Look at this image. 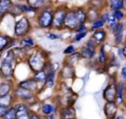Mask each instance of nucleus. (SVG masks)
<instances>
[{
	"label": "nucleus",
	"instance_id": "1",
	"mask_svg": "<svg viewBox=\"0 0 126 119\" xmlns=\"http://www.w3.org/2000/svg\"><path fill=\"white\" fill-rule=\"evenodd\" d=\"M15 60V54L13 50H9L5 57L3 59L1 67H0V74L3 78L6 79L12 75L13 74V63Z\"/></svg>",
	"mask_w": 126,
	"mask_h": 119
},
{
	"label": "nucleus",
	"instance_id": "2",
	"mask_svg": "<svg viewBox=\"0 0 126 119\" xmlns=\"http://www.w3.org/2000/svg\"><path fill=\"white\" fill-rule=\"evenodd\" d=\"M29 64L30 67L35 72L42 71V69L44 67V57L40 52H35L33 54L29 59Z\"/></svg>",
	"mask_w": 126,
	"mask_h": 119
},
{
	"label": "nucleus",
	"instance_id": "3",
	"mask_svg": "<svg viewBox=\"0 0 126 119\" xmlns=\"http://www.w3.org/2000/svg\"><path fill=\"white\" fill-rule=\"evenodd\" d=\"M30 28V23L26 17H22L15 26V34L16 36H22L28 32Z\"/></svg>",
	"mask_w": 126,
	"mask_h": 119
},
{
	"label": "nucleus",
	"instance_id": "4",
	"mask_svg": "<svg viewBox=\"0 0 126 119\" xmlns=\"http://www.w3.org/2000/svg\"><path fill=\"white\" fill-rule=\"evenodd\" d=\"M16 119H30V112L24 104H18L16 107Z\"/></svg>",
	"mask_w": 126,
	"mask_h": 119
},
{
	"label": "nucleus",
	"instance_id": "5",
	"mask_svg": "<svg viewBox=\"0 0 126 119\" xmlns=\"http://www.w3.org/2000/svg\"><path fill=\"white\" fill-rule=\"evenodd\" d=\"M53 20V15L49 11H45L41 14L40 17H39V24L42 27V28H47L52 23Z\"/></svg>",
	"mask_w": 126,
	"mask_h": 119
},
{
	"label": "nucleus",
	"instance_id": "6",
	"mask_svg": "<svg viewBox=\"0 0 126 119\" xmlns=\"http://www.w3.org/2000/svg\"><path fill=\"white\" fill-rule=\"evenodd\" d=\"M116 95H117V88H116L115 85L108 86L104 91V98L105 100L108 101V103H111L115 100Z\"/></svg>",
	"mask_w": 126,
	"mask_h": 119
},
{
	"label": "nucleus",
	"instance_id": "7",
	"mask_svg": "<svg viewBox=\"0 0 126 119\" xmlns=\"http://www.w3.org/2000/svg\"><path fill=\"white\" fill-rule=\"evenodd\" d=\"M78 20L74 12H69L64 19V24L69 29H74L78 24Z\"/></svg>",
	"mask_w": 126,
	"mask_h": 119
},
{
	"label": "nucleus",
	"instance_id": "8",
	"mask_svg": "<svg viewBox=\"0 0 126 119\" xmlns=\"http://www.w3.org/2000/svg\"><path fill=\"white\" fill-rule=\"evenodd\" d=\"M13 7V4L9 0H0V15L4 16V14L11 11Z\"/></svg>",
	"mask_w": 126,
	"mask_h": 119
},
{
	"label": "nucleus",
	"instance_id": "9",
	"mask_svg": "<svg viewBox=\"0 0 126 119\" xmlns=\"http://www.w3.org/2000/svg\"><path fill=\"white\" fill-rule=\"evenodd\" d=\"M15 96L18 98H21V99H29V98H31L32 94L30 91L19 87L15 91Z\"/></svg>",
	"mask_w": 126,
	"mask_h": 119
},
{
	"label": "nucleus",
	"instance_id": "10",
	"mask_svg": "<svg viewBox=\"0 0 126 119\" xmlns=\"http://www.w3.org/2000/svg\"><path fill=\"white\" fill-rule=\"evenodd\" d=\"M65 11L62 10H59L55 12L54 16V23L55 26H61L63 23H64V19H65Z\"/></svg>",
	"mask_w": 126,
	"mask_h": 119
},
{
	"label": "nucleus",
	"instance_id": "11",
	"mask_svg": "<svg viewBox=\"0 0 126 119\" xmlns=\"http://www.w3.org/2000/svg\"><path fill=\"white\" fill-rule=\"evenodd\" d=\"M116 111H117V106H116V104L113 102H111V103H107L106 104H105V115L108 117L112 118V117L115 116Z\"/></svg>",
	"mask_w": 126,
	"mask_h": 119
},
{
	"label": "nucleus",
	"instance_id": "12",
	"mask_svg": "<svg viewBox=\"0 0 126 119\" xmlns=\"http://www.w3.org/2000/svg\"><path fill=\"white\" fill-rule=\"evenodd\" d=\"M20 87L28 90V91H34L36 89L37 85L35 80H25L20 83Z\"/></svg>",
	"mask_w": 126,
	"mask_h": 119
},
{
	"label": "nucleus",
	"instance_id": "13",
	"mask_svg": "<svg viewBox=\"0 0 126 119\" xmlns=\"http://www.w3.org/2000/svg\"><path fill=\"white\" fill-rule=\"evenodd\" d=\"M12 96L10 94L5 95V96L0 97V105L5 108H9L12 104Z\"/></svg>",
	"mask_w": 126,
	"mask_h": 119
},
{
	"label": "nucleus",
	"instance_id": "14",
	"mask_svg": "<svg viewBox=\"0 0 126 119\" xmlns=\"http://www.w3.org/2000/svg\"><path fill=\"white\" fill-rule=\"evenodd\" d=\"M105 22L109 23L111 28H116V25H117V22H116V18L114 16L113 14H110V13H106L105 14V16H103Z\"/></svg>",
	"mask_w": 126,
	"mask_h": 119
},
{
	"label": "nucleus",
	"instance_id": "15",
	"mask_svg": "<svg viewBox=\"0 0 126 119\" xmlns=\"http://www.w3.org/2000/svg\"><path fill=\"white\" fill-rule=\"evenodd\" d=\"M11 40V39L9 38L7 35H0V52H2L9 46Z\"/></svg>",
	"mask_w": 126,
	"mask_h": 119
},
{
	"label": "nucleus",
	"instance_id": "16",
	"mask_svg": "<svg viewBox=\"0 0 126 119\" xmlns=\"http://www.w3.org/2000/svg\"><path fill=\"white\" fill-rule=\"evenodd\" d=\"M11 89V86L10 83L4 82L2 84H0V97L1 96H5L8 95Z\"/></svg>",
	"mask_w": 126,
	"mask_h": 119
},
{
	"label": "nucleus",
	"instance_id": "17",
	"mask_svg": "<svg viewBox=\"0 0 126 119\" xmlns=\"http://www.w3.org/2000/svg\"><path fill=\"white\" fill-rule=\"evenodd\" d=\"M124 84H119L118 85V88H117V98H116V99H117V103L118 104H120L123 103V91H124Z\"/></svg>",
	"mask_w": 126,
	"mask_h": 119
},
{
	"label": "nucleus",
	"instance_id": "18",
	"mask_svg": "<svg viewBox=\"0 0 126 119\" xmlns=\"http://www.w3.org/2000/svg\"><path fill=\"white\" fill-rule=\"evenodd\" d=\"M3 119H16V108L15 107L8 108L6 113L3 117Z\"/></svg>",
	"mask_w": 126,
	"mask_h": 119
},
{
	"label": "nucleus",
	"instance_id": "19",
	"mask_svg": "<svg viewBox=\"0 0 126 119\" xmlns=\"http://www.w3.org/2000/svg\"><path fill=\"white\" fill-rule=\"evenodd\" d=\"M34 80L38 81V82H43V81L47 80V75L44 71H39L34 76Z\"/></svg>",
	"mask_w": 126,
	"mask_h": 119
},
{
	"label": "nucleus",
	"instance_id": "20",
	"mask_svg": "<svg viewBox=\"0 0 126 119\" xmlns=\"http://www.w3.org/2000/svg\"><path fill=\"white\" fill-rule=\"evenodd\" d=\"M124 5V1L122 0H116V1H110V9L112 11H118Z\"/></svg>",
	"mask_w": 126,
	"mask_h": 119
},
{
	"label": "nucleus",
	"instance_id": "21",
	"mask_svg": "<svg viewBox=\"0 0 126 119\" xmlns=\"http://www.w3.org/2000/svg\"><path fill=\"white\" fill-rule=\"evenodd\" d=\"M123 32H124V28H123V24H120L117 26V30H116V42L119 44L122 40V35Z\"/></svg>",
	"mask_w": 126,
	"mask_h": 119
},
{
	"label": "nucleus",
	"instance_id": "22",
	"mask_svg": "<svg viewBox=\"0 0 126 119\" xmlns=\"http://www.w3.org/2000/svg\"><path fill=\"white\" fill-rule=\"evenodd\" d=\"M94 54V48L92 47H87L86 48H84L82 51V56L84 58H91Z\"/></svg>",
	"mask_w": 126,
	"mask_h": 119
},
{
	"label": "nucleus",
	"instance_id": "23",
	"mask_svg": "<svg viewBox=\"0 0 126 119\" xmlns=\"http://www.w3.org/2000/svg\"><path fill=\"white\" fill-rule=\"evenodd\" d=\"M74 13H75L76 17H77L78 23H82L83 22L85 21V19H86V14H85V13L83 12V11H81V10H78V11H76Z\"/></svg>",
	"mask_w": 126,
	"mask_h": 119
},
{
	"label": "nucleus",
	"instance_id": "24",
	"mask_svg": "<svg viewBox=\"0 0 126 119\" xmlns=\"http://www.w3.org/2000/svg\"><path fill=\"white\" fill-rule=\"evenodd\" d=\"M94 38L96 39V41L98 42H101L102 41L105 39V34L104 31H102V30H98V31L95 32L94 33Z\"/></svg>",
	"mask_w": 126,
	"mask_h": 119
},
{
	"label": "nucleus",
	"instance_id": "25",
	"mask_svg": "<svg viewBox=\"0 0 126 119\" xmlns=\"http://www.w3.org/2000/svg\"><path fill=\"white\" fill-rule=\"evenodd\" d=\"M104 23H105V20H104V18H100V19L97 20L96 22H94L93 24V29H98V28H101L102 26L104 25Z\"/></svg>",
	"mask_w": 126,
	"mask_h": 119
},
{
	"label": "nucleus",
	"instance_id": "26",
	"mask_svg": "<svg viewBox=\"0 0 126 119\" xmlns=\"http://www.w3.org/2000/svg\"><path fill=\"white\" fill-rule=\"evenodd\" d=\"M64 77L66 78H71L73 76V74H74V70H73L71 67H65L64 68Z\"/></svg>",
	"mask_w": 126,
	"mask_h": 119
},
{
	"label": "nucleus",
	"instance_id": "27",
	"mask_svg": "<svg viewBox=\"0 0 126 119\" xmlns=\"http://www.w3.org/2000/svg\"><path fill=\"white\" fill-rule=\"evenodd\" d=\"M42 110H43V113L46 114V115L51 114L53 111V106L50 104H45L42 107Z\"/></svg>",
	"mask_w": 126,
	"mask_h": 119
},
{
	"label": "nucleus",
	"instance_id": "28",
	"mask_svg": "<svg viewBox=\"0 0 126 119\" xmlns=\"http://www.w3.org/2000/svg\"><path fill=\"white\" fill-rule=\"evenodd\" d=\"M72 115H74V110L73 109H66L63 111V117H65V118L72 117Z\"/></svg>",
	"mask_w": 126,
	"mask_h": 119
},
{
	"label": "nucleus",
	"instance_id": "29",
	"mask_svg": "<svg viewBox=\"0 0 126 119\" xmlns=\"http://www.w3.org/2000/svg\"><path fill=\"white\" fill-rule=\"evenodd\" d=\"M11 13H12L13 15H19L21 14L22 12H23V11H22V8L21 6L17 5V6H15V7H12V9L11 10Z\"/></svg>",
	"mask_w": 126,
	"mask_h": 119
},
{
	"label": "nucleus",
	"instance_id": "30",
	"mask_svg": "<svg viewBox=\"0 0 126 119\" xmlns=\"http://www.w3.org/2000/svg\"><path fill=\"white\" fill-rule=\"evenodd\" d=\"M29 4L34 8H37L42 6L44 4V1H29Z\"/></svg>",
	"mask_w": 126,
	"mask_h": 119
},
{
	"label": "nucleus",
	"instance_id": "31",
	"mask_svg": "<svg viewBox=\"0 0 126 119\" xmlns=\"http://www.w3.org/2000/svg\"><path fill=\"white\" fill-rule=\"evenodd\" d=\"M22 43L25 46H34L35 45V42L32 39L30 38H24L23 40H22Z\"/></svg>",
	"mask_w": 126,
	"mask_h": 119
},
{
	"label": "nucleus",
	"instance_id": "32",
	"mask_svg": "<svg viewBox=\"0 0 126 119\" xmlns=\"http://www.w3.org/2000/svg\"><path fill=\"white\" fill-rule=\"evenodd\" d=\"M99 60L100 62H105V52H104V48L102 47L101 50H100V54H99Z\"/></svg>",
	"mask_w": 126,
	"mask_h": 119
},
{
	"label": "nucleus",
	"instance_id": "33",
	"mask_svg": "<svg viewBox=\"0 0 126 119\" xmlns=\"http://www.w3.org/2000/svg\"><path fill=\"white\" fill-rule=\"evenodd\" d=\"M114 16H115L116 19H122L123 18V13L121 12L120 11H116L115 12H114Z\"/></svg>",
	"mask_w": 126,
	"mask_h": 119
},
{
	"label": "nucleus",
	"instance_id": "34",
	"mask_svg": "<svg viewBox=\"0 0 126 119\" xmlns=\"http://www.w3.org/2000/svg\"><path fill=\"white\" fill-rule=\"evenodd\" d=\"M7 110H8V108H5V107H3L0 105V118H3L4 114L7 111Z\"/></svg>",
	"mask_w": 126,
	"mask_h": 119
},
{
	"label": "nucleus",
	"instance_id": "35",
	"mask_svg": "<svg viewBox=\"0 0 126 119\" xmlns=\"http://www.w3.org/2000/svg\"><path fill=\"white\" fill-rule=\"evenodd\" d=\"M21 8H22V11H27V12H33L34 11V9H32L31 7H28L26 5H21Z\"/></svg>",
	"mask_w": 126,
	"mask_h": 119
},
{
	"label": "nucleus",
	"instance_id": "36",
	"mask_svg": "<svg viewBox=\"0 0 126 119\" xmlns=\"http://www.w3.org/2000/svg\"><path fill=\"white\" fill-rule=\"evenodd\" d=\"M74 52V47L73 46H69L65 51H64V54H72Z\"/></svg>",
	"mask_w": 126,
	"mask_h": 119
},
{
	"label": "nucleus",
	"instance_id": "37",
	"mask_svg": "<svg viewBox=\"0 0 126 119\" xmlns=\"http://www.w3.org/2000/svg\"><path fill=\"white\" fill-rule=\"evenodd\" d=\"M47 38L52 39V40H54V39H59L60 38L59 35H54V34H47Z\"/></svg>",
	"mask_w": 126,
	"mask_h": 119
},
{
	"label": "nucleus",
	"instance_id": "38",
	"mask_svg": "<svg viewBox=\"0 0 126 119\" xmlns=\"http://www.w3.org/2000/svg\"><path fill=\"white\" fill-rule=\"evenodd\" d=\"M86 35V32H83V33H79L77 35H76V41H79L81 40V39L83 38V37Z\"/></svg>",
	"mask_w": 126,
	"mask_h": 119
},
{
	"label": "nucleus",
	"instance_id": "39",
	"mask_svg": "<svg viewBox=\"0 0 126 119\" xmlns=\"http://www.w3.org/2000/svg\"><path fill=\"white\" fill-rule=\"evenodd\" d=\"M122 77L124 78V79H126V65L124 66V67H123V69H122Z\"/></svg>",
	"mask_w": 126,
	"mask_h": 119
},
{
	"label": "nucleus",
	"instance_id": "40",
	"mask_svg": "<svg viewBox=\"0 0 126 119\" xmlns=\"http://www.w3.org/2000/svg\"><path fill=\"white\" fill-rule=\"evenodd\" d=\"M30 119H40V118H39V117H37L36 115H32L31 117H30Z\"/></svg>",
	"mask_w": 126,
	"mask_h": 119
},
{
	"label": "nucleus",
	"instance_id": "41",
	"mask_svg": "<svg viewBox=\"0 0 126 119\" xmlns=\"http://www.w3.org/2000/svg\"><path fill=\"white\" fill-rule=\"evenodd\" d=\"M83 30H86V27H85L84 25H82V26H81L80 28H79V30H78V31H79V32H81V31H82Z\"/></svg>",
	"mask_w": 126,
	"mask_h": 119
},
{
	"label": "nucleus",
	"instance_id": "42",
	"mask_svg": "<svg viewBox=\"0 0 126 119\" xmlns=\"http://www.w3.org/2000/svg\"><path fill=\"white\" fill-rule=\"evenodd\" d=\"M122 52H123V54H124V56H126V47H124V48H123Z\"/></svg>",
	"mask_w": 126,
	"mask_h": 119
},
{
	"label": "nucleus",
	"instance_id": "43",
	"mask_svg": "<svg viewBox=\"0 0 126 119\" xmlns=\"http://www.w3.org/2000/svg\"><path fill=\"white\" fill-rule=\"evenodd\" d=\"M117 119H124V118H123V117H118Z\"/></svg>",
	"mask_w": 126,
	"mask_h": 119
},
{
	"label": "nucleus",
	"instance_id": "44",
	"mask_svg": "<svg viewBox=\"0 0 126 119\" xmlns=\"http://www.w3.org/2000/svg\"><path fill=\"white\" fill-rule=\"evenodd\" d=\"M69 119H72V118H69Z\"/></svg>",
	"mask_w": 126,
	"mask_h": 119
},
{
	"label": "nucleus",
	"instance_id": "45",
	"mask_svg": "<svg viewBox=\"0 0 126 119\" xmlns=\"http://www.w3.org/2000/svg\"><path fill=\"white\" fill-rule=\"evenodd\" d=\"M0 56H1V54H0Z\"/></svg>",
	"mask_w": 126,
	"mask_h": 119
}]
</instances>
